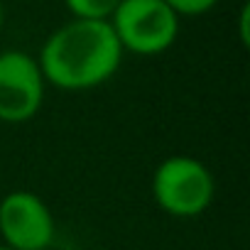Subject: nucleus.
I'll list each match as a JSON object with an SVG mask.
<instances>
[{"label": "nucleus", "instance_id": "obj_1", "mask_svg": "<svg viewBox=\"0 0 250 250\" xmlns=\"http://www.w3.org/2000/svg\"><path fill=\"white\" fill-rule=\"evenodd\" d=\"M123 47L108 20H69L54 30L37 57L47 83L62 91H88L115 76Z\"/></svg>", "mask_w": 250, "mask_h": 250}, {"label": "nucleus", "instance_id": "obj_2", "mask_svg": "<svg viewBox=\"0 0 250 250\" xmlns=\"http://www.w3.org/2000/svg\"><path fill=\"white\" fill-rule=\"evenodd\" d=\"M216 194L211 169L189 155H172L152 172V199L174 218L201 216Z\"/></svg>", "mask_w": 250, "mask_h": 250}, {"label": "nucleus", "instance_id": "obj_3", "mask_svg": "<svg viewBox=\"0 0 250 250\" xmlns=\"http://www.w3.org/2000/svg\"><path fill=\"white\" fill-rule=\"evenodd\" d=\"M108 22L123 52L138 57L167 52L179 35V15L165 0H120Z\"/></svg>", "mask_w": 250, "mask_h": 250}, {"label": "nucleus", "instance_id": "obj_4", "mask_svg": "<svg viewBox=\"0 0 250 250\" xmlns=\"http://www.w3.org/2000/svg\"><path fill=\"white\" fill-rule=\"evenodd\" d=\"M44 76L37 59L22 49L0 52V123L32 120L44 103Z\"/></svg>", "mask_w": 250, "mask_h": 250}, {"label": "nucleus", "instance_id": "obj_5", "mask_svg": "<svg viewBox=\"0 0 250 250\" xmlns=\"http://www.w3.org/2000/svg\"><path fill=\"white\" fill-rule=\"evenodd\" d=\"M54 216L32 191L18 189L0 201V235L13 250H47L54 243Z\"/></svg>", "mask_w": 250, "mask_h": 250}, {"label": "nucleus", "instance_id": "obj_6", "mask_svg": "<svg viewBox=\"0 0 250 250\" xmlns=\"http://www.w3.org/2000/svg\"><path fill=\"white\" fill-rule=\"evenodd\" d=\"M120 0H64L66 10L76 20H110Z\"/></svg>", "mask_w": 250, "mask_h": 250}, {"label": "nucleus", "instance_id": "obj_7", "mask_svg": "<svg viewBox=\"0 0 250 250\" xmlns=\"http://www.w3.org/2000/svg\"><path fill=\"white\" fill-rule=\"evenodd\" d=\"M179 18H196L216 8L218 0H165Z\"/></svg>", "mask_w": 250, "mask_h": 250}, {"label": "nucleus", "instance_id": "obj_8", "mask_svg": "<svg viewBox=\"0 0 250 250\" xmlns=\"http://www.w3.org/2000/svg\"><path fill=\"white\" fill-rule=\"evenodd\" d=\"M238 35H240V42H243V47H248V44H250V5H248V3L240 8Z\"/></svg>", "mask_w": 250, "mask_h": 250}, {"label": "nucleus", "instance_id": "obj_9", "mask_svg": "<svg viewBox=\"0 0 250 250\" xmlns=\"http://www.w3.org/2000/svg\"><path fill=\"white\" fill-rule=\"evenodd\" d=\"M3 22H5V10H3V3H0V30H3Z\"/></svg>", "mask_w": 250, "mask_h": 250}, {"label": "nucleus", "instance_id": "obj_10", "mask_svg": "<svg viewBox=\"0 0 250 250\" xmlns=\"http://www.w3.org/2000/svg\"><path fill=\"white\" fill-rule=\"evenodd\" d=\"M0 250H13V248H8V245H0Z\"/></svg>", "mask_w": 250, "mask_h": 250}, {"label": "nucleus", "instance_id": "obj_11", "mask_svg": "<svg viewBox=\"0 0 250 250\" xmlns=\"http://www.w3.org/2000/svg\"><path fill=\"white\" fill-rule=\"evenodd\" d=\"M47 250H57V248H47Z\"/></svg>", "mask_w": 250, "mask_h": 250}]
</instances>
